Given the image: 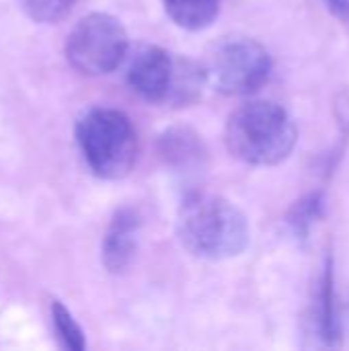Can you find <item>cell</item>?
Returning <instances> with one entry per match:
<instances>
[{
    "mask_svg": "<svg viewBox=\"0 0 349 351\" xmlns=\"http://www.w3.org/2000/svg\"><path fill=\"white\" fill-rule=\"evenodd\" d=\"M177 234L193 257L222 261L247 249L251 230L247 216L226 197L191 191L179 206Z\"/></svg>",
    "mask_w": 349,
    "mask_h": 351,
    "instance_id": "6da1fadb",
    "label": "cell"
},
{
    "mask_svg": "<svg viewBox=\"0 0 349 351\" xmlns=\"http://www.w3.org/2000/svg\"><path fill=\"white\" fill-rule=\"evenodd\" d=\"M298 140L290 113L274 101H251L230 113L224 128L228 152L245 165L276 167L284 162Z\"/></svg>",
    "mask_w": 349,
    "mask_h": 351,
    "instance_id": "7a4b0ae2",
    "label": "cell"
},
{
    "mask_svg": "<svg viewBox=\"0 0 349 351\" xmlns=\"http://www.w3.org/2000/svg\"><path fill=\"white\" fill-rule=\"evenodd\" d=\"M76 144L88 169L101 179H123L138 158V134L132 119L111 107L88 109L76 123Z\"/></svg>",
    "mask_w": 349,
    "mask_h": 351,
    "instance_id": "3957f363",
    "label": "cell"
},
{
    "mask_svg": "<svg viewBox=\"0 0 349 351\" xmlns=\"http://www.w3.org/2000/svg\"><path fill=\"white\" fill-rule=\"evenodd\" d=\"M272 56L253 37H220L206 51L202 70L206 84L226 97H243L259 90L272 76Z\"/></svg>",
    "mask_w": 349,
    "mask_h": 351,
    "instance_id": "277c9868",
    "label": "cell"
},
{
    "mask_svg": "<svg viewBox=\"0 0 349 351\" xmlns=\"http://www.w3.org/2000/svg\"><path fill=\"white\" fill-rule=\"evenodd\" d=\"M206 82L202 66L175 60L158 45L142 47L128 70L130 88L148 103H189Z\"/></svg>",
    "mask_w": 349,
    "mask_h": 351,
    "instance_id": "5b68a950",
    "label": "cell"
},
{
    "mask_svg": "<svg viewBox=\"0 0 349 351\" xmlns=\"http://www.w3.org/2000/svg\"><path fill=\"white\" fill-rule=\"evenodd\" d=\"M128 53V33L119 19L107 12L82 16L66 39L70 66L84 76L113 72Z\"/></svg>",
    "mask_w": 349,
    "mask_h": 351,
    "instance_id": "8992f818",
    "label": "cell"
},
{
    "mask_svg": "<svg viewBox=\"0 0 349 351\" xmlns=\"http://www.w3.org/2000/svg\"><path fill=\"white\" fill-rule=\"evenodd\" d=\"M138 237H140V214L138 210L123 206L119 208L105 230L101 257L103 265L109 274H123L138 251Z\"/></svg>",
    "mask_w": 349,
    "mask_h": 351,
    "instance_id": "52a82bcc",
    "label": "cell"
},
{
    "mask_svg": "<svg viewBox=\"0 0 349 351\" xmlns=\"http://www.w3.org/2000/svg\"><path fill=\"white\" fill-rule=\"evenodd\" d=\"M160 160L179 175H195L206 169L208 148L202 136L187 125H173L158 136Z\"/></svg>",
    "mask_w": 349,
    "mask_h": 351,
    "instance_id": "ba28073f",
    "label": "cell"
},
{
    "mask_svg": "<svg viewBox=\"0 0 349 351\" xmlns=\"http://www.w3.org/2000/svg\"><path fill=\"white\" fill-rule=\"evenodd\" d=\"M317 325H319V337L323 339L325 346L335 348L341 343V327H339L337 296H335V269H333V257L331 255H327L323 276H321Z\"/></svg>",
    "mask_w": 349,
    "mask_h": 351,
    "instance_id": "9c48e42d",
    "label": "cell"
},
{
    "mask_svg": "<svg viewBox=\"0 0 349 351\" xmlns=\"http://www.w3.org/2000/svg\"><path fill=\"white\" fill-rule=\"evenodd\" d=\"M163 6L171 21L187 31L208 29L220 12V0H163Z\"/></svg>",
    "mask_w": 349,
    "mask_h": 351,
    "instance_id": "30bf717a",
    "label": "cell"
},
{
    "mask_svg": "<svg viewBox=\"0 0 349 351\" xmlns=\"http://www.w3.org/2000/svg\"><path fill=\"white\" fill-rule=\"evenodd\" d=\"M325 214V197L321 191L309 193L304 197H300L288 212L286 216V224L292 232V237H296L298 241L309 239L313 226L323 218Z\"/></svg>",
    "mask_w": 349,
    "mask_h": 351,
    "instance_id": "8fae6325",
    "label": "cell"
},
{
    "mask_svg": "<svg viewBox=\"0 0 349 351\" xmlns=\"http://www.w3.org/2000/svg\"><path fill=\"white\" fill-rule=\"evenodd\" d=\"M51 321H53L56 331H58V335H60V339H62L66 350L82 351L86 348L84 333H82L80 325L76 323L72 313L60 300H56L51 304Z\"/></svg>",
    "mask_w": 349,
    "mask_h": 351,
    "instance_id": "7c38bea8",
    "label": "cell"
},
{
    "mask_svg": "<svg viewBox=\"0 0 349 351\" xmlns=\"http://www.w3.org/2000/svg\"><path fill=\"white\" fill-rule=\"evenodd\" d=\"M78 0H19L23 12L35 23H58L70 14Z\"/></svg>",
    "mask_w": 349,
    "mask_h": 351,
    "instance_id": "4fadbf2b",
    "label": "cell"
},
{
    "mask_svg": "<svg viewBox=\"0 0 349 351\" xmlns=\"http://www.w3.org/2000/svg\"><path fill=\"white\" fill-rule=\"evenodd\" d=\"M329 12L341 23H349V0H325Z\"/></svg>",
    "mask_w": 349,
    "mask_h": 351,
    "instance_id": "5bb4252c",
    "label": "cell"
}]
</instances>
